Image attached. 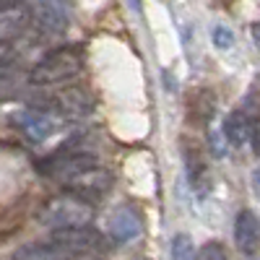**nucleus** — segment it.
<instances>
[{
	"mask_svg": "<svg viewBox=\"0 0 260 260\" xmlns=\"http://www.w3.org/2000/svg\"><path fill=\"white\" fill-rule=\"evenodd\" d=\"M91 219H94V206L76 198V195H71V192L50 198L39 208V224H45L52 232L86 229L91 224Z\"/></svg>",
	"mask_w": 260,
	"mask_h": 260,
	"instance_id": "1",
	"label": "nucleus"
},
{
	"mask_svg": "<svg viewBox=\"0 0 260 260\" xmlns=\"http://www.w3.org/2000/svg\"><path fill=\"white\" fill-rule=\"evenodd\" d=\"M83 71V52L78 47H57L47 52L29 71V83L34 86H57L76 78Z\"/></svg>",
	"mask_w": 260,
	"mask_h": 260,
	"instance_id": "2",
	"label": "nucleus"
},
{
	"mask_svg": "<svg viewBox=\"0 0 260 260\" xmlns=\"http://www.w3.org/2000/svg\"><path fill=\"white\" fill-rule=\"evenodd\" d=\"M99 167V159L91 154V151H57V154H52L47 161H42L39 169L42 175L50 177V180H57V182H71L73 177L83 175V172H89Z\"/></svg>",
	"mask_w": 260,
	"mask_h": 260,
	"instance_id": "3",
	"label": "nucleus"
},
{
	"mask_svg": "<svg viewBox=\"0 0 260 260\" xmlns=\"http://www.w3.org/2000/svg\"><path fill=\"white\" fill-rule=\"evenodd\" d=\"M8 122L24 136L29 143H42L47 141L57 130V117L47 110H18L8 117Z\"/></svg>",
	"mask_w": 260,
	"mask_h": 260,
	"instance_id": "4",
	"label": "nucleus"
},
{
	"mask_svg": "<svg viewBox=\"0 0 260 260\" xmlns=\"http://www.w3.org/2000/svg\"><path fill=\"white\" fill-rule=\"evenodd\" d=\"M29 11H31V26L39 34L52 37L68 29V11H65L62 0H31Z\"/></svg>",
	"mask_w": 260,
	"mask_h": 260,
	"instance_id": "5",
	"label": "nucleus"
},
{
	"mask_svg": "<svg viewBox=\"0 0 260 260\" xmlns=\"http://www.w3.org/2000/svg\"><path fill=\"white\" fill-rule=\"evenodd\" d=\"M62 187H65V192H71V195H76V198H81V201L94 206L99 198H104V195L110 192L112 175L107 169H102V167H94L89 172H83V175L73 177L71 182H65Z\"/></svg>",
	"mask_w": 260,
	"mask_h": 260,
	"instance_id": "6",
	"label": "nucleus"
},
{
	"mask_svg": "<svg viewBox=\"0 0 260 260\" xmlns=\"http://www.w3.org/2000/svg\"><path fill=\"white\" fill-rule=\"evenodd\" d=\"M31 11L29 6H11L0 11V45H13L26 31H31Z\"/></svg>",
	"mask_w": 260,
	"mask_h": 260,
	"instance_id": "7",
	"label": "nucleus"
},
{
	"mask_svg": "<svg viewBox=\"0 0 260 260\" xmlns=\"http://www.w3.org/2000/svg\"><path fill=\"white\" fill-rule=\"evenodd\" d=\"M13 260H76V257L65 250L62 242H57L55 237L50 234L47 240L29 242L24 247H18L13 252Z\"/></svg>",
	"mask_w": 260,
	"mask_h": 260,
	"instance_id": "8",
	"label": "nucleus"
},
{
	"mask_svg": "<svg viewBox=\"0 0 260 260\" xmlns=\"http://www.w3.org/2000/svg\"><path fill=\"white\" fill-rule=\"evenodd\" d=\"M234 242L240 247V252L252 255L260 247V224L255 219L252 211H240L234 221Z\"/></svg>",
	"mask_w": 260,
	"mask_h": 260,
	"instance_id": "9",
	"label": "nucleus"
},
{
	"mask_svg": "<svg viewBox=\"0 0 260 260\" xmlns=\"http://www.w3.org/2000/svg\"><path fill=\"white\" fill-rule=\"evenodd\" d=\"M141 234V216L130 208V206H122L112 213L110 219V237L115 242H130L136 240V237Z\"/></svg>",
	"mask_w": 260,
	"mask_h": 260,
	"instance_id": "10",
	"label": "nucleus"
},
{
	"mask_svg": "<svg viewBox=\"0 0 260 260\" xmlns=\"http://www.w3.org/2000/svg\"><path fill=\"white\" fill-rule=\"evenodd\" d=\"M50 110L47 112H57V115H65V117H81L83 112H89V99H86L83 91L78 89H65V91H57L50 102H47Z\"/></svg>",
	"mask_w": 260,
	"mask_h": 260,
	"instance_id": "11",
	"label": "nucleus"
},
{
	"mask_svg": "<svg viewBox=\"0 0 260 260\" xmlns=\"http://www.w3.org/2000/svg\"><path fill=\"white\" fill-rule=\"evenodd\" d=\"M224 138L234 148H242L245 143H250V138H252V120L247 117L245 110H234V112L226 115V120H224Z\"/></svg>",
	"mask_w": 260,
	"mask_h": 260,
	"instance_id": "12",
	"label": "nucleus"
},
{
	"mask_svg": "<svg viewBox=\"0 0 260 260\" xmlns=\"http://www.w3.org/2000/svg\"><path fill=\"white\" fill-rule=\"evenodd\" d=\"M21 68V52L13 45H0V81L11 78Z\"/></svg>",
	"mask_w": 260,
	"mask_h": 260,
	"instance_id": "13",
	"label": "nucleus"
},
{
	"mask_svg": "<svg viewBox=\"0 0 260 260\" xmlns=\"http://www.w3.org/2000/svg\"><path fill=\"white\" fill-rule=\"evenodd\" d=\"M185 161H187V172H190V180L198 190V182L203 180L206 175V167H203V159H201V151L198 148H187L185 146Z\"/></svg>",
	"mask_w": 260,
	"mask_h": 260,
	"instance_id": "14",
	"label": "nucleus"
},
{
	"mask_svg": "<svg viewBox=\"0 0 260 260\" xmlns=\"http://www.w3.org/2000/svg\"><path fill=\"white\" fill-rule=\"evenodd\" d=\"M172 260H198L195 245L187 234H177L175 240H172Z\"/></svg>",
	"mask_w": 260,
	"mask_h": 260,
	"instance_id": "15",
	"label": "nucleus"
},
{
	"mask_svg": "<svg viewBox=\"0 0 260 260\" xmlns=\"http://www.w3.org/2000/svg\"><path fill=\"white\" fill-rule=\"evenodd\" d=\"M198 260H229V257H226V250L221 242H206L198 250Z\"/></svg>",
	"mask_w": 260,
	"mask_h": 260,
	"instance_id": "16",
	"label": "nucleus"
},
{
	"mask_svg": "<svg viewBox=\"0 0 260 260\" xmlns=\"http://www.w3.org/2000/svg\"><path fill=\"white\" fill-rule=\"evenodd\" d=\"M232 42H234V37H232V31H229L226 26H216V29H213V45H216V47L226 50V47H232Z\"/></svg>",
	"mask_w": 260,
	"mask_h": 260,
	"instance_id": "17",
	"label": "nucleus"
},
{
	"mask_svg": "<svg viewBox=\"0 0 260 260\" xmlns=\"http://www.w3.org/2000/svg\"><path fill=\"white\" fill-rule=\"evenodd\" d=\"M250 143H252V151L260 156V117L252 120V138H250Z\"/></svg>",
	"mask_w": 260,
	"mask_h": 260,
	"instance_id": "18",
	"label": "nucleus"
},
{
	"mask_svg": "<svg viewBox=\"0 0 260 260\" xmlns=\"http://www.w3.org/2000/svg\"><path fill=\"white\" fill-rule=\"evenodd\" d=\"M252 42H255V45L260 47V21H257V24L252 26Z\"/></svg>",
	"mask_w": 260,
	"mask_h": 260,
	"instance_id": "19",
	"label": "nucleus"
},
{
	"mask_svg": "<svg viewBox=\"0 0 260 260\" xmlns=\"http://www.w3.org/2000/svg\"><path fill=\"white\" fill-rule=\"evenodd\" d=\"M11 6H21V0H0V11L11 8Z\"/></svg>",
	"mask_w": 260,
	"mask_h": 260,
	"instance_id": "20",
	"label": "nucleus"
},
{
	"mask_svg": "<svg viewBox=\"0 0 260 260\" xmlns=\"http://www.w3.org/2000/svg\"><path fill=\"white\" fill-rule=\"evenodd\" d=\"M255 190H257V192H260V169H257V172H255Z\"/></svg>",
	"mask_w": 260,
	"mask_h": 260,
	"instance_id": "21",
	"label": "nucleus"
},
{
	"mask_svg": "<svg viewBox=\"0 0 260 260\" xmlns=\"http://www.w3.org/2000/svg\"><path fill=\"white\" fill-rule=\"evenodd\" d=\"M255 260H260V257H255Z\"/></svg>",
	"mask_w": 260,
	"mask_h": 260,
	"instance_id": "22",
	"label": "nucleus"
}]
</instances>
